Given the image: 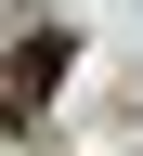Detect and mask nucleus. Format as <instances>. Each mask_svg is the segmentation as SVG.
<instances>
[{"label":"nucleus","mask_w":143,"mask_h":156,"mask_svg":"<svg viewBox=\"0 0 143 156\" xmlns=\"http://www.w3.org/2000/svg\"><path fill=\"white\" fill-rule=\"evenodd\" d=\"M65 65H78V26H26V39H13V65H0V117L39 130V104L65 91Z\"/></svg>","instance_id":"obj_1"}]
</instances>
